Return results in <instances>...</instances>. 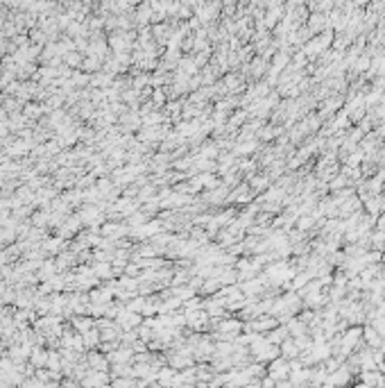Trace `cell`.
<instances>
[{
    "label": "cell",
    "instance_id": "cell-6",
    "mask_svg": "<svg viewBox=\"0 0 385 388\" xmlns=\"http://www.w3.org/2000/svg\"><path fill=\"white\" fill-rule=\"evenodd\" d=\"M353 388H372V386H367V384H363V381H360V384H356Z\"/></svg>",
    "mask_w": 385,
    "mask_h": 388
},
{
    "label": "cell",
    "instance_id": "cell-1",
    "mask_svg": "<svg viewBox=\"0 0 385 388\" xmlns=\"http://www.w3.org/2000/svg\"><path fill=\"white\" fill-rule=\"evenodd\" d=\"M267 377H272L274 381H286L290 377V361L286 359H274L270 363V368H267Z\"/></svg>",
    "mask_w": 385,
    "mask_h": 388
},
{
    "label": "cell",
    "instance_id": "cell-3",
    "mask_svg": "<svg viewBox=\"0 0 385 388\" xmlns=\"http://www.w3.org/2000/svg\"><path fill=\"white\" fill-rule=\"evenodd\" d=\"M267 343H272V345H281L283 340L286 338H290V334H288V327H281V325H279V327H274L270 334H267Z\"/></svg>",
    "mask_w": 385,
    "mask_h": 388
},
{
    "label": "cell",
    "instance_id": "cell-5",
    "mask_svg": "<svg viewBox=\"0 0 385 388\" xmlns=\"http://www.w3.org/2000/svg\"><path fill=\"white\" fill-rule=\"evenodd\" d=\"M270 184V180L267 177H256V180H252V188L254 191H258V188H263V186H267Z\"/></svg>",
    "mask_w": 385,
    "mask_h": 388
},
{
    "label": "cell",
    "instance_id": "cell-2",
    "mask_svg": "<svg viewBox=\"0 0 385 388\" xmlns=\"http://www.w3.org/2000/svg\"><path fill=\"white\" fill-rule=\"evenodd\" d=\"M279 350H281V356L286 361H295L299 356V350H297V345H295V338H286L281 345H279Z\"/></svg>",
    "mask_w": 385,
    "mask_h": 388
},
{
    "label": "cell",
    "instance_id": "cell-4",
    "mask_svg": "<svg viewBox=\"0 0 385 388\" xmlns=\"http://www.w3.org/2000/svg\"><path fill=\"white\" fill-rule=\"evenodd\" d=\"M315 223H318V220L310 216V213H308V216H299V220H297V229H299V232H306V229H310Z\"/></svg>",
    "mask_w": 385,
    "mask_h": 388
}]
</instances>
